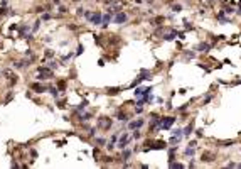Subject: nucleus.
Returning <instances> with one entry per match:
<instances>
[{"label":"nucleus","mask_w":241,"mask_h":169,"mask_svg":"<svg viewBox=\"0 0 241 169\" xmlns=\"http://www.w3.org/2000/svg\"><path fill=\"white\" fill-rule=\"evenodd\" d=\"M130 156H132V151H128V149L125 151V149H123V156H121V161H127V159H128Z\"/></svg>","instance_id":"14"},{"label":"nucleus","mask_w":241,"mask_h":169,"mask_svg":"<svg viewBox=\"0 0 241 169\" xmlns=\"http://www.w3.org/2000/svg\"><path fill=\"white\" fill-rule=\"evenodd\" d=\"M47 68H51V69H56V68H57V63H56V61H49V63H47Z\"/></svg>","instance_id":"20"},{"label":"nucleus","mask_w":241,"mask_h":169,"mask_svg":"<svg viewBox=\"0 0 241 169\" xmlns=\"http://www.w3.org/2000/svg\"><path fill=\"white\" fill-rule=\"evenodd\" d=\"M196 134H197L199 137H201V135H202V129H197V130H196Z\"/></svg>","instance_id":"31"},{"label":"nucleus","mask_w":241,"mask_h":169,"mask_svg":"<svg viewBox=\"0 0 241 169\" xmlns=\"http://www.w3.org/2000/svg\"><path fill=\"white\" fill-rule=\"evenodd\" d=\"M104 142H106V140H104V139H98V140H96V144H100V145H103Z\"/></svg>","instance_id":"28"},{"label":"nucleus","mask_w":241,"mask_h":169,"mask_svg":"<svg viewBox=\"0 0 241 169\" xmlns=\"http://www.w3.org/2000/svg\"><path fill=\"white\" fill-rule=\"evenodd\" d=\"M185 156H194V147L189 145V149H185Z\"/></svg>","instance_id":"21"},{"label":"nucleus","mask_w":241,"mask_h":169,"mask_svg":"<svg viewBox=\"0 0 241 169\" xmlns=\"http://www.w3.org/2000/svg\"><path fill=\"white\" fill-rule=\"evenodd\" d=\"M174 120H175L174 117H164V118H162V125H160V129H169V127L174 124Z\"/></svg>","instance_id":"5"},{"label":"nucleus","mask_w":241,"mask_h":169,"mask_svg":"<svg viewBox=\"0 0 241 169\" xmlns=\"http://www.w3.org/2000/svg\"><path fill=\"white\" fill-rule=\"evenodd\" d=\"M89 20L95 24V26H100L101 24V20H103V15H101V12H95L91 17H89Z\"/></svg>","instance_id":"3"},{"label":"nucleus","mask_w":241,"mask_h":169,"mask_svg":"<svg viewBox=\"0 0 241 169\" xmlns=\"http://www.w3.org/2000/svg\"><path fill=\"white\" fill-rule=\"evenodd\" d=\"M83 51H84V46H83V44H79V46L76 47V56H79V54H83Z\"/></svg>","instance_id":"18"},{"label":"nucleus","mask_w":241,"mask_h":169,"mask_svg":"<svg viewBox=\"0 0 241 169\" xmlns=\"http://www.w3.org/2000/svg\"><path fill=\"white\" fill-rule=\"evenodd\" d=\"M133 137H135V139H138V137H140V132H138V130H135V134H133Z\"/></svg>","instance_id":"32"},{"label":"nucleus","mask_w":241,"mask_h":169,"mask_svg":"<svg viewBox=\"0 0 241 169\" xmlns=\"http://www.w3.org/2000/svg\"><path fill=\"white\" fill-rule=\"evenodd\" d=\"M8 12H10V9H7L5 5H2V7H0V17H2V15H7Z\"/></svg>","instance_id":"16"},{"label":"nucleus","mask_w":241,"mask_h":169,"mask_svg":"<svg viewBox=\"0 0 241 169\" xmlns=\"http://www.w3.org/2000/svg\"><path fill=\"white\" fill-rule=\"evenodd\" d=\"M40 24H42V19H37V20L34 22V27H32V32H35V31H37V29L40 27Z\"/></svg>","instance_id":"15"},{"label":"nucleus","mask_w":241,"mask_h":169,"mask_svg":"<svg viewBox=\"0 0 241 169\" xmlns=\"http://www.w3.org/2000/svg\"><path fill=\"white\" fill-rule=\"evenodd\" d=\"M111 118H108V117H101L100 118V122H98V127L100 129H103V130H106V129H110L111 127Z\"/></svg>","instance_id":"2"},{"label":"nucleus","mask_w":241,"mask_h":169,"mask_svg":"<svg viewBox=\"0 0 241 169\" xmlns=\"http://www.w3.org/2000/svg\"><path fill=\"white\" fill-rule=\"evenodd\" d=\"M25 56H29V58H31V56H32V51H31V49H27V51H25Z\"/></svg>","instance_id":"30"},{"label":"nucleus","mask_w":241,"mask_h":169,"mask_svg":"<svg viewBox=\"0 0 241 169\" xmlns=\"http://www.w3.org/2000/svg\"><path fill=\"white\" fill-rule=\"evenodd\" d=\"M84 17L89 20V17H91V10H84Z\"/></svg>","instance_id":"26"},{"label":"nucleus","mask_w":241,"mask_h":169,"mask_svg":"<svg viewBox=\"0 0 241 169\" xmlns=\"http://www.w3.org/2000/svg\"><path fill=\"white\" fill-rule=\"evenodd\" d=\"M130 142H132V137H128L127 134H121V135H120V140H118V144H116V145H118L120 149H125Z\"/></svg>","instance_id":"1"},{"label":"nucleus","mask_w":241,"mask_h":169,"mask_svg":"<svg viewBox=\"0 0 241 169\" xmlns=\"http://www.w3.org/2000/svg\"><path fill=\"white\" fill-rule=\"evenodd\" d=\"M192 129H194V122H191V124H189V125H187L182 132H184V135H189V134H192Z\"/></svg>","instance_id":"8"},{"label":"nucleus","mask_w":241,"mask_h":169,"mask_svg":"<svg viewBox=\"0 0 241 169\" xmlns=\"http://www.w3.org/2000/svg\"><path fill=\"white\" fill-rule=\"evenodd\" d=\"M110 20H111V14H108V15H103V20H101V26L106 27L108 24H110Z\"/></svg>","instance_id":"10"},{"label":"nucleus","mask_w":241,"mask_h":169,"mask_svg":"<svg viewBox=\"0 0 241 169\" xmlns=\"http://www.w3.org/2000/svg\"><path fill=\"white\" fill-rule=\"evenodd\" d=\"M84 10H86V9H81V7H78L76 14H78V15H84Z\"/></svg>","instance_id":"24"},{"label":"nucleus","mask_w":241,"mask_h":169,"mask_svg":"<svg viewBox=\"0 0 241 169\" xmlns=\"http://www.w3.org/2000/svg\"><path fill=\"white\" fill-rule=\"evenodd\" d=\"M120 91H123V90H121V88H110L106 93H108V95H116V93H120Z\"/></svg>","instance_id":"13"},{"label":"nucleus","mask_w":241,"mask_h":169,"mask_svg":"<svg viewBox=\"0 0 241 169\" xmlns=\"http://www.w3.org/2000/svg\"><path fill=\"white\" fill-rule=\"evenodd\" d=\"M31 88L34 90L35 93H44V91L47 90V86H46V85H40V83H32Z\"/></svg>","instance_id":"6"},{"label":"nucleus","mask_w":241,"mask_h":169,"mask_svg":"<svg viewBox=\"0 0 241 169\" xmlns=\"http://www.w3.org/2000/svg\"><path fill=\"white\" fill-rule=\"evenodd\" d=\"M27 31H29V26H25V27L22 26V27H20V34H19V36H20V37H24V36H25V32H27Z\"/></svg>","instance_id":"19"},{"label":"nucleus","mask_w":241,"mask_h":169,"mask_svg":"<svg viewBox=\"0 0 241 169\" xmlns=\"http://www.w3.org/2000/svg\"><path fill=\"white\" fill-rule=\"evenodd\" d=\"M40 19H42V20H49V19H51V14H49V12H46V14H42V17H40Z\"/></svg>","instance_id":"22"},{"label":"nucleus","mask_w":241,"mask_h":169,"mask_svg":"<svg viewBox=\"0 0 241 169\" xmlns=\"http://www.w3.org/2000/svg\"><path fill=\"white\" fill-rule=\"evenodd\" d=\"M118 120H121V122H127V120H128V115H127L125 112H118Z\"/></svg>","instance_id":"11"},{"label":"nucleus","mask_w":241,"mask_h":169,"mask_svg":"<svg viewBox=\"0 0 241 169\" xmlns=\"http://www.w3.org/2000/svg\"><path fill=\"white\" fill-rule=\"evenodd\" d=\"M172 9H174V10H175V12H180V5H174Z\"/></svg>","instance_id":"29"},{"label":"nucleus","mask_w":241,"mask_h":169,"mask_svg":"<svg viewBox=\"0 0 241 169\" xmlns=\"http://www.w3.org/2000/svg\"><path fill=\"white\" fill-rule=\"evenodd\" d=\"M74 2H78V0H74Z\"/></svg>","instance_id":"33"},{"label":"nucleus","mask_w":241,"mask_h":169,"mask_svg":"<svg viewBox=\"0 0 241 169\" xmlns=\"http://www.w3.org/2000/svg\"><path fill=\"white\" fill-rule=\"evenodd\" d=\"M57 90L63 93V91H66V81H59L57 83Z\"/></svg>","instance_id":"12"},{"label":"nucleus","mask_w":241,"mask_h":169,"mask_svg":"<svg viewBox=\"0 0 241 169\" xmlns=\"http://www.w3.org/2000/svg\"><path fill=\"white\" fill-rule=\"evenodd\" d=\"M84 107H86V101H83L81 105H78V112H83V110H84Z\"/></svg>","instance_id":"25"},{"label":"nucleus","mask_w":241,"mask_h":169,"mask_svg":"<svg viewBox=\"0 0 241 169\" xmlns=\"http://www.w3.org/2000/svg\"><path fill=\"white\" fill-rule=\"evenodd\" d=\"M54 56V51H51V49H46V58H52Z\"/></svg>","instance_id":"23"},{"label":"nucleus","mask_w":241,"mask_h":169,"mask_svg":"<svg viewBox=\"0 0 241 169\" xmlns=\"http://www.w3.org/2000/svg\"><path fill=\"white\" fill-rule=\"evenodd\" d=\"M59 12H61V14H64V12H68V9H66V7H63V5H61V7H59Z\"/></svg>","instance_id":"27"},{"label":"nucleus","mask_w":241,"mask_h":169,"mask_svg":"<svg viewBox=\"0 0 241 169\" xmlns=\"http://www.w3.org/2000/svg\"><path fill=\"white\" fill-rule=\"evenodd\" d=\"M143 124H145V120H143V118H140V120H135V122H130V124H128V127H130L132 130H133V129L137 130V129H140Z\"/></svg>","instance_id":"7"},{"label":"nucleus","mask_w":241,"mask_h":169,"mask_svg":"<svg viewBox=\"0 0 241 169\" xmlns=\"http://www.w3.org/2000/svg\"><path fill=\"white\" fill-rule=\"evenodd\" d=\"M49 93H51L54 98H57V97H59V90H57V86H51V88H49Z\"/></svg>","instance_id":"9"},{"label":"nucleus","mask_w":241,"mask_h":169,"mask_svg":"<svg viewBox=\"0 0 241 169\" xmlns=\"http://www.w3.org/2000/svg\"><path fill=\"white\" fill-rule=\"evenodd\" d=\"M175 36H177V32H169V34H165V36H164V39H165V41H172Z\"/></svg>","instance_id":"17"},{"label":"nucleus","mask_w":241,"mask_h":169,"mask_svg":"<svg viewBox=\"0 0 241 169\" xmlns=\"http://www.w3.org/2000/svg\"><path fill=\"white\" fill-rule=\"evenodd\" d=\"M127 20H128V15H127L125 12H118V14L115 15V22H116V24H125Z\"/></svg>","instance_id":"4"}]
</instances>
